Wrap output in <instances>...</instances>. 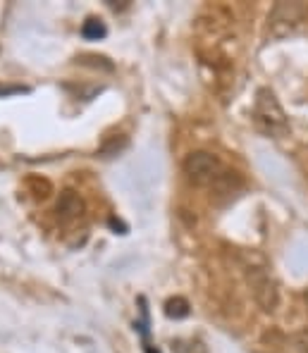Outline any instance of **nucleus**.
I'll return each mask as SVG.
<instances>
[{
	"mask_svg": "<svg viewBox=\"0 0 308 353\" xmlns=\"http://www.w3.org/2000/svg\"><path fill=\"white\" fill-rule=\"evenodd\" d=\"M81 34H84V39H88V41H98V39H106L108 27H106V22L91 17V19H86V22H84V27H81Z\"/></svg>",
	"mask_w": 308,
	"mask_h": 353,
	"instance_id": "5",
	"label": "nucleus"
},
{
	"mask_svg": "<svg viewBox=\"0 0 308 353\" xmlns=\"http://www.w3.org/2000/svg\"><path fill=\"white\" fill-rule=\"evenodd\" d=\"M184 174L198 186H208L222 176V163L208 150H194L184 158Z\"/></svg>",
	"mask_w": 308,
	"mask_h": 353,
	"instance_id": "2",
	"label": "nucleus"
},
{
	"mask_svg": "<svg viewBox=\"0 0 308 353\" xmlns=\"http://www.w3.org/2000/svg\"><path fill=\"white\" fill-rule=\"evenodd\" d=\"M253 124L268 137H285L289 132V122L282 110L280 101L270 88H260L256 93V105H253Z\"/></svg>",
	"mask_w": 308,
	"mask_h": 353,
	"instance_id": "1",
	"label": "nucleus"
},
{
	"mask_svg": "<svg viewBox=\"0 0 308 353\" xmlns=\"http://www.w3.org/2000/svg\"><path fill=\"white\" fill-rule=\"evenodd\" d=\"M304 299H306V308H308V289H306V294H304Z\"/></svg>",
	"mask_w": 308,
	"mask_h": 353,
	"instance_id": "9",
	"label": "nucleus"
},
{
	"mask_svg": "<svg viewBox=\"0 0 308 353\" xmlns=\"http://www.w3.org/2000/svg\"><path fill=\"white\" fill-rule=\"evenodd\" d=\"M249 287L253 292V299L265 313H273L280 303V292H278V282L273 279V274L263 268H251L247 272Z\"/></svg>",
	"mask_w": 308,
	"mask_h": 353,
	"instance_id": "3",
	"label": "nucleus"
},
{
	"mask_svg": "<svg viewBox=\"0 0 308 353\" xmlns=\"http://www.w3.org/2000/svg\"><path fill=\"white\" fill-rule=\"evenodd\" d=\"M165 315L168 318H186L189 315V303H186L184 299H172V301H168L165 303Z\"/></svg>",
	"mask_w": 308,
	"mask_h": 353,
	"instance_id": "6",
	"label": "nucleus"
},
{
	"mask_svg": "<svg viewBox=\"0 0 308 353\" xmlns=\"http://www.w3.org/2000/svg\"><path fill=\"white\" fill-rule=\"evenodd\" d=\"M294 346L299 349L301 353H308V330L299 332V334L294 336Z\"/></svg>",
	"mask_w": 308,
	"mask_h": 353,
	"instance_id": "8",
	"label": "nucleus"
},
{
	"mask_svg": "<svg viewBox=\"0 0 308 353\" xmlns=\"http://www.w3.org/2000/svg\"><path fill=\"white\" fill-rule=\"evenodd\" d=\"M172 351L175 353H208V349L201 341H184V339L172 341Z\"/></svg>",
	"mask_w": 308,
	"mask_h": 353,
	"instance_id": "7",
	"label": "nucleus"
},
{
	"mask_svg": "<svg viewBox=\"0 0 308 353\" xmlns=\"http://www.w3.org/2000/svg\"><path fill=\"white\" fill-rule=\"evenodd\" d=\"M55 210L62 220H72V217H77L81 212V199L75 194V191H62Z\"/></svg>",
	"mask_w": 308,
	"mask_h": 353,
	"instance_id": "4",
	"label": "nucleus"
}]
</instances>
